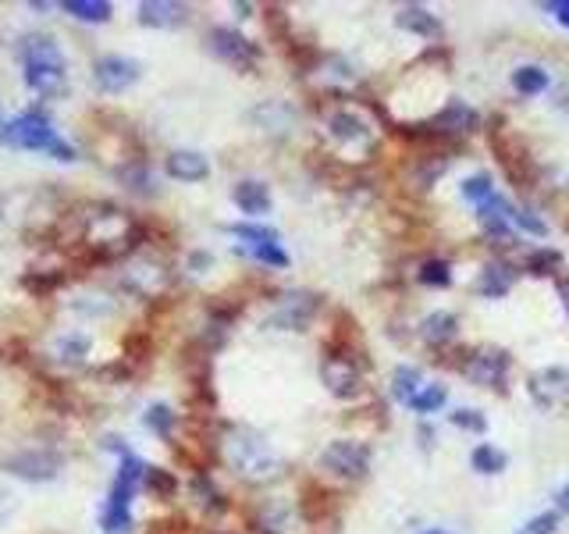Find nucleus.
<instances>
[{
	"label": "nucleus",
	"mask_w": 569,
	"mask_h": 534,
	"mask_svg": "<svg viewBox=\"0 0 569 534\" xmlns=\"http://www.w3.org/2000/svg\"><path fill=\"white\" fill-rule=\"evenodd\" d=\"M512 221H516L523 232H530V236H545V225H541L530 211H512Z\"/></svg>",
	"instance_id": "39"
},
{
	"label": "nucleus",
	"mask_w": 569,
	"mask_h": 534,
	"mask_svg": "<svg viewBox=\"0 0 569 534\" xmlns=\"http://www.w3.org/2000/svg\"><path fill=\"white\" fill-rule=\"evenodd\" d=\"M253 257H257V260H264V264H275V267H284V264H288V257H284L278 246H257V249H253Z\"/></svg>",
	"instance_id": "41"
},
{
	"label": "nucleus",
	"mask_w": 569,
	"mask_h": 534,
	"mask_svg": "<svg viewBox=\"0 0 569 534\" xmlns=\"http://www.w3.org/2000/svg\"><path fill=\"white\" fill-rule=\"evenodd\" d=\"M210 264H214L210 253H192V257H189V267H192V271H207Z\"/></svg>",
	"instance_id": "44"
},
{
	"label": "nucleus",
	"mask_w": 569,
	"mask_h": 534,
	"mask_svg": "<svg viewBox=\"0 0 569 534\" xmlns=\"http://www.w3.org/2000/svg\"><path fill=\"white\" fill-rule=\"evenodd\" d=\"M452 424L455 427H462V431H484V427H488V420L477 414V410H455Z\"/></svg>",
	"instance_id": "37"
},
{
	"label": "nucleus",
	"mask_w": 569,
	"mask_h": 534,
	"mask_svg": "<svg viewBox=\"0 0 569 534\" xmlns=\"http://www.w3.org/2000/svg\"><path fill=\"white\" fill-rule=\"evenodd\" d=\"M321 464L331 471V474L341 477H363L370 471V449L363 442H349V438H339L324 449Z\"/></svg>",
	"instance_id": "4"
},
{
	"label": "nucleus",
	"mask_w": 569,
	"mask_h": 534,
	"mask_svg": "<svg viewBox=\"0 0 569 534\" xmlns=\"http://www.w3.org/2000/svg\"><path fill=\"white\" fill-rule=\"evenodd\" d=\"M25 86L43 93V97H61L68 89V68H61V64H25Z\"/></svg>",
	"instance_id": "10"
},
{
	"label": "nucleus",
	"mask_w": 569,
	"mask_h": 534,
	"mask_svg": "<svg viewBox=\"0 0 569 534\" xmlns=\"http://www.w3.org/2000/svg\"><path fill=\"white\" fill-rule=\"evenodd\" d=\"M71 18H79V22H93V25H100V22H107L114 14V7L107 0H64L61 4Z\"/></svg>",
	"instance_id": "20"
},
{
	"label": "nucleus",
	"mask_w": 569,
	"mask_h": 534,
	"mask_svg": "<svg viewBox=\"0 0 569 534\" xmlns=\"http://www.w3.org/2000/svg\"><path fill=\"white\" fill-rule=\"evenodd\" d=\"M462 196L466 200H491L495 192H491V178L488 175H473L462 182Z\"/></svg>",
	"instance_id": "36"
},
{
	"label": "nucleus",
	"mask_w": 569,
	"mask_h": 534,
	"mask_svg": "<svg viewBox=\"0 0 569 534\" xmlns=\"http://www.w3.org/2000/svg\"><path fill=\"white\" fill-rule=\"evenodd\" d=\"M545 11H555V14H559V22L569 29V0H552V4H545Z\"/></svg>",
	"instance_id": "43"
},
{
	"label": "nucleus",
	"mask_w": 569,
	"mask_h": 534,
	"mask_svg": "<svg viewBox=\"0 0 569 534\" xmlns=\"http://www.w3.org/2000/svg\"><path fill=\"white\" fill-rule=\"evenodd\" d=\"M51 154H54L57 161H75V150H71V146H68V143H64L61 136H57V139H54V146H51Z\"/></svg>",
	"instance_id": "42"
},
{
	"label": "nucleus",
	"mask_w": 569,
	"mask_h": 534,
	"mask_svg": "<svg viewBox=\"0 0 569 534\" xmlns=\"http://www.w3.org/2000/svg\"><path fill=\"white\" fill-rule=\"evenodd\" d=\"M185 18H189L185 4H171V0H146V4H139V22L154 25V29H174Z\"/></svg>",
	"instance_id": "12"
},
{
	"label": "nucleus",
	"mask_w": 569,
	"mask_h": 534,
	"mask_svg": "<svg viewBox=\"0 0 569 534\" xmlns=\"http://www.w3.org/2000/svg\"><path fill=\"white\" fill-rule=\"evenodd\" d=\"M506 370H509V356L502 353V350H484V353H477L466 363V378L477 381V385H488V389L502 385Z\"/></svg>",
	"instance_id": "8"
},
{
	"label": "nucleus",
	"mask_w": 569,
	"mask_h": 534,
	"mask_svg": "<svg viewBox=\"0 0 569 534\" xmlns=\"http://www.w3.org/2000/svg\"><path fill=\"white\" fill-rule=\"evenodd\" d=\"M416 389H420V370L416 367H398L396 370V399L402 403H413L416 399Z\"/></svg>",
	"instance_id": "27"
},
{
	"label": "nucleus",
	"mask_w": 569,
	"mask_h": 534,
	"mask_svg": "<svg viewBox=\"0 0 569 534\" xmlns=\"http://www.w3.org/2000/svg\"><path fill=\"white\" fill-rule=\"evenodd\" d=\"M427 534H449V531H427Z\"/></svg>",
	"instance_id": "48"
},
{
	"label": "nucleus",
	"mask_w": 569,
	"mask_h": 534,
	"mask_svg": "<svg viewBox=\"0 0 569 534\" xmlns=\"http://www.w3.org/2000/svg\"><path fill=\"white\" fill-rule=\"evenodd\" d=\"M559 506H563V510H569V484L563 488V495H559Z\"/></svg>",
	"instance_id": "46"
},
{
	"label": "nucleus",
	"mask_w": 569,
	"mask_h": 534,
	"mask_svg": "<svg viewBox=\"0 0 569 534\" xmlns=\"http://www.w3.org/2000/svg\"><path fill=\"white\" fill-rule=\"evenodd\" d=\"M555 528H559V513H541V517H534V520L527 524L523 534H552Z\"/></svg>",
	"instance_id": "38"
},
{
	"label": "nucleus",
	"mask_w": 569,
	"mask_h": 534,
	"mask_svg": "<svg viewBox=\"0 0 569 534\" xmlns=\"http://www.w3.org/2000/svg\"><path fill=\"white\" fill-rule=\"evenodd\" d=\"M559 296H563V303H566V310H569V278L566 282H559Z\"/></svg>",
	"instance_id": "45"
},
{
	"label": "nucleus",
	"mask_w": 569,
	"mask_h": 534,
	"mask_svg": "<svg viewBox=\"0 0 569 534\" xmlns=\"http://www.w3.org/2000/svg\"><path fill=\"white\" fill-rule=\"evenodd\" d=\"M396 22H398V29H409V33H420V36H438V33H442V22H438L431 11L416 7V4L402 7Z\"/></svg>",
	"instance_id": "19"
},
{
	"label": "nucleus",
	"mask_w": 569,
	"mask_h": 534,
	"mask_svg": "<svg viewBox=\"0 0 569 534\" xmlns=\"http://www.w3.org/2000/svg\"><path fill=\"white\" fill-rule=\"evenodd\" d=\"M143 484L154 492V495H161V499H168L171 492L178 488V481L171 471H161V467H146V477H143Z\"/></svg>",
	"instance_id": "29"
},
{
	"label": "nucleus",
	"mask_w": 569,
	"mask_h": 534,
	"mask_svg": "<svg viewBox=\"0 0 569 534\" xmlns=\"http://www.w3.org/2000/svg\"><path fill=\"white\" fill-rule=\"evenodd\" d=\"M470 464H473V471H480V474H502L509 460H506V453L495 449V445H477L473 456H470Z\"/></svg>",
	"instance_id": "23"
},
{
	"label": "nucleus",
	"mask_w": 569,
	"mask_h": 534,
	"mask_svg": "<svg viewBox=\"0 0 569 534\" xmlns=\"http://www.w3.org/2000/svg\"><path fill=\"white\" fill-rule=\"evenodd\" d=\"M231 196H235L242 214H267L271 211V192L264 182H238Z\"/></svg>",
	"instance_id": "17"
},
{
	"label": "nucleus",
	"mask_w": 569,
	"mask_h": 534,
	"mask_svg": "<svg viewBox=\"0 0 569 534\" xmlns=\"http://www.w3.org/2000/svg\"><path fill=\"white\" fill-rule=\"evenodd\" d=\"M0 139H4L7 146H18V150H51L57 132L51 128V121L43 118L40 111H29V115H18L11 125H4Z\"/></svg>",
	"instance_id": "3"
},
{
	"label": "nucleus",
	"mask_w": 569,
	"mask_h": 534,
	"mask_svg": "<svg viewBox=\"0 0 569 534\" xmlns=\"http://www.w3.org/2000/svg\"><path fill=\"white\" fill-rule=\"evenodd\" d=\"M455 321L452 314H431L427 321H424V339L427 342H434V346H442V342H449L455 335Z\"/></svg>",
	"instance_id": "24"
},
{
	"label": "nucleus",
	"mask_w": 569,
	"mask_h": 534,
	"mask_svg": "<svg viewBox=\"0 0 569 534\" xmlns=\"http://www.w3.org/2000/svg\"><path fill=\"white\" fill-rule=\"evenodd\" d=\"M22 61L25 64H61V68H68L64 51L57 47V40L54 36H43V33H33V36L22 40Z\"/></svg>",
	"instance_id": "13"
},
{
	"label": "nucleus",
	"mask_w": 569,
	"mask_h": 534,
	"mask_svg": "<svg viewBox=\"0 0 569 534\" xmlns=\"http://www.w3.org/2000/svg\"><path fill=\"white\" fill-rule=\"evenodd\" d=\"M253 118L264 121L271 132H282V128H288V118H292V115L284 111L282 104H264V108H257V111H253Z\"/></svg>",
	"instance_id": "32"
},
{
	"label": "nucleus",
	"mask_w": 569,
	"mask_h": 534,
	"mask_svg": "<svg viewBox=\"0 0 569 534\" xmlns=\"http://www.w3.org/2000/svg\"><path fill=\"white\" fill-rule=\"evenodd\" d=\"M168 175L178 178V182H203L210 175V164L196 150H174L168 157Z\"/></svg>",
	"instance_id": "15"
},
{
	"label": "nucleus",
	"mask_w": 569,
	"mask_h": 534,
	"mask_svg": "<svg viewBox=\"0 0 569 534\" xmlns=\"http://www.w3.org/2000/svg\"><path fill=\"white\" fill-rule=\"evenodd\" d=\"M64 282V275L61 271H29L25 278H22V286L29 289V293H36V296H47L51 289H57Z\"/></svg>",
	"instance_id": "28"
},
{
	"label": "nucleus",
	"mask_w": 569,
	"mask_h": 534,
	"mask_svg": "<svg viewBox=\"0 0 569 534\" xmlns=\"http://www.w3.org/2000/svg\"><path fill=\"white\" fill-rule=\"evenodd\" d=\"M420 282H424V286H438V289L449 286V282H452L449 264H445V260H427V264L420 267Z\"/></svg>",
	"instance_id": "33"
},
{
	"label": "nucleus",
	"mask_w": 569,
	"mask_h": 534,
	"mask_svg": "<svg viewBox=\"0 0 569 534\" xmlns=\"http://www.w3.org/2000/svg\"><path fill=\"white\" fill-rule=\"evenodd\" d=\"M139 75H143V64L125 54H107L93 64V79L104 93H125L128 86L139 82Z\"/></svg>",
	"instance_id": "5"
},
{
	"label": "nucleus",
	"mask_w": 569,
	"mask_h": 534,
	"mask_svg": "<svg viewBox=\"0 0 569 534\" xmlns=\"http://www.w3.org/2000/svg\"><path fill=\"white\" fill-rule=\"evenodd\" d=\"M143 420H146V427L150 431H157L161 438H168L171 427H174V414H171L164 403H157V407H150L146 414H143Z\"/></svg>",
	"instance_id": "31"
},
{
	"label": "nucleus",
	"mask_w": 569,
	"mask_h": 534,
	"mask_svg": "<svg viewBox=\"0 0 569 534\" xmlns=\"http://www.w3.org/2000/svg\"><path fill=\"white\" fill-rule=\"evenodd\" d=\"M512 86H516L519 93H527V97H537V93L548 89V71L537 68V64H523V68L512 71Z\"/></svg>",
	"instance_id": "21"
},
{
	"label": "nucleus",
	"mask_w": 569,
	"mask_h": 534,
	"mask_svg": "<svg viewBox=\"0 0 569 534\" xmlns=\"http://www.w3.org/2000/svg\"><path fill=\"white\" fill-rule=\"evenodd\" d=\"M530 396H534V403H537V407H545V410H552V407L566 403L569 399V370L566 367H548V370H537V374L530 378Z\"/></svg>",
	"instance_id": "7"
},
{
	"label": "nucleus",
	"mask_w": 569,
	"mask_h": 534,
	"mask_svg": "<svg viewBox=\"0 0 569 534\" xmlns=\"http://www.w3.org/2000/svg\"><path fill=\"white\" fill-rule=\"evenodd\" d=\"M477 125V111L473 108H466L462 100H452L438 118L431 121V128H434V136H459V132H470Z\"/></svg>",
	"instance_id": "16"
},
{
	"label": "nucleus",
	"mask_w": 569,
	"mask_h": 534,
	"mask_svg": "<svg viewBox=\"0 0 569 534\" xmlns=\"http://www.w3.org/2000/svg\"><path fill=\"white\" fill-rule=\"evenodd\" d=\"M89 350H93V342H89L86 335H79V332L61 335L54 346H51V353H54L57 363H71V367L86 363V360H89Z\"/></svg>",
	"instance_id": "18"
},
{
	"label": "nucleus",
	"mask_w": 569,
	"mask_h": 534,
	"mask_svg": "<svg viewBox=\"0 0 569 534\" xmlns=\"http://www.w3.org/2000/svg\"><path fill=\"white\" fill-rule=\"evenodd\" d=\"M228 232L238 239H253L257 246H278V232H275V229H264V225H231Z\"/></svg>",
	"instance_id": "30"
},
{
	"label": "nucleus",
	"mask_w": 569,
	"mask_h": 534,
	"mask_svg": "<svg viewBox=\"0 0 569 534\" xmlns=\"http://www.w3.org/2000/svg\"><path fill=\"white\" fill-rule=\"evenodd\" d=\"M221 453H225L228 467L242 481H271V477L282 474V456L253 427H228Z\"/></svg>",
	"instance_id": "1"
},
{
	"label": "nucleus",
	"mask_w": 569,
	"mask_h": 534,
	"mask_svg": "<svg viewBox=\"0 0 569 534\" xmlns=\"http://www.w3.org/2000/svg\"><path fill=\"white\" fill-rule=\"evenodd\" d=\"M192 488H196V495H200V502H203V506H214V510H221V506H225V502H218V492L210 488V481L196 477V481H192Z\"/></svg>",
	"instance_id": "40"
},
{
	"label": "nucleus",
	"mask_w": 569,
	"mask_h": 534,
	"mask_svg": "<svg viewBox=\"0 0 569 534\" xmlns=\"http://www.w3.org/2000/svg\"><path fill=\"white\" fill-rule=\"evenodd\" d=\"M0 132H4V111H0Z\"/></svg>",
	"instance_id": "47"
},
{
	"label": "nucleus",
	"mask_w": 569,
	"mask_h": 534,
	"mask_svg": "<svg viewBox=\"0 0 569 534\" xmlns=\"http://www.w3.org/2000/svg\"><path fill=\"white\" fill-rule=\"evenodd\" d=\"M313 310H317V303H313V296H306V293L284 296L278 314L271 317V324H275V328H306V321L313 317Z\"/></svg>",
	"instance_id": "14"
},
{
	"label": "nucleus",
	"mask_w": 569,
	"mask_h": 534,
	"mask_svg": "<svg viewBox=\"0 0 569 534\" xmlns=\"http://www.w3.org/2000/svg\"><path fill=\"white\" fill-rule=\"evenodd\" d=\"M321 378H324V385L335 392V396H352L356 392V385H359V374H356V367H352V360L349 356H324V363H321Z\"/></svg>",
	"instance_id": "9"
},
{
	"label": "nucleus",
	"mask_w": 569,
	"mask_h": 534,
	"mask_svg": "<svg viewBox=\"0 0 569 534\" xmlns=\"http://www.w3.org/2000/svg\"><path fill=\"white\" fill-rule=\"evenodd\" d=\"M125 286H128L132 293H139V296H157V293L168 286V271H164L161 264L143 260V264H132V267L125 271Z\"/></svg>",
	"instance_id": "11"
},
{
	"label": "nucleus",
	"mask_w": 569,
	"mask_h": 534,
	"mask_svg": "<svg viewBox=\"0 0 569 534\" xmlns=\"http://www.w3.org/2000/svg\"><path fill=\"white\" fill-rule=\"evenodd\" d=\"M207 43H210V51L218 54L221 61L228 64H238V68H249L253 61L260 58V51H257V43H249L242 33H235V29H214L210 36H207Z\"/></svg>",
	"instance_id": "6"
},
{
	"label": "nucleus",
	"mask_w": 569,
	"mask_h": 534,
	"mask_svg": "<svg viewBox=\"0 0 569 534\" xmlns=\"http://www.w3.org/2000/svg\"><path fill=\"white\" fill-rule=\"evenodd\" d=\"M442 403H445V389H442V385H427L409 407H413L416 414H431V410H438Z\"/></svg>",
	"instance_id": "34"
},
{
	"label": "nucleus",
	"mask_w": 569,
	"mask_h": 534,
	"mask_svg": "<svg viewBox=\"0 0 569 534\" xmlns=\"http://www.w3.org/2000/svg\"><path fill=\"white\" fill-rule=\"evenodd\" d=\"M509 286H512V275L506 271V267H488L484 275H480V296H491V299H499V296H506L509 293Z\"/></svg>",
	"instance_id": "25"
},
{
	"label": "nucleus",
	"mask_w": 569,
	"mask_h": 534,
	"mask_svg": "<svg viewBox=\"0 0 569 534\" xmlns=\"http://www.w3.org/2000/svg\"><path fill=\"white\" fill-rule=\"evenodd\" d=\"M0 471L11 477H22V481H33V484H43V481H54L64 471V456L54 449H14L0 460Z\"/></svg>",
	"instance_id": "2"
},
{
	"label": "nucleus",
	"mask_w": 569,
	"mask_h": 534,
	"mask_svg": "<svg viewBox=\"0 0 569 534\" xmlns=\"http://www.w3.org/2000/svg\"><path fill=\"white\" fill-rule=\"evenodd\" d=\"M563 257L555 253V249H537V253H530L527 257V271H534V275H548V267H555Z\"/></svg>",
	"instance_id": "35"
},
{
	"label": "nucleus",
	"mask_w": 569,
	"mask_h": 534,
	"mask_svg": "<svg viewBox=\"0 0 569 534\" xmlns=\"http://www.w3.org/2000/svg\"><path fill=\"white\" fill-rule=\"evenodd\" d=\"M117 178H121L132 192H154V175H150V168H146L143 161H132V164L117 168Z\"/></svg>",
	"instance_id": "26"
},
{
	"label": "nucleus",
	"mask_w": 569,
	"mask_h": 534,
	"mask_svg": "<svg viewBox=\"0 0 569 534\" xmlns=\"http://www.w3.org/2000/svg\"><path fill=\"white\" fill-rule=\"evenodd\" d=\"M328 128H331V136H335V139H345V143H363V139L370 136V132H367V125H363V118H356V115H349V111L331 115Z\"/></svg>",
	"instance_id": "22"
}]
</instances>
